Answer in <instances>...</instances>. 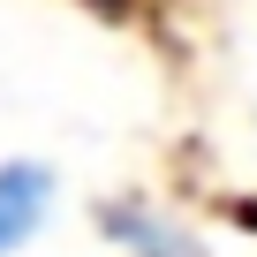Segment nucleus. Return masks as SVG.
I'll return each mask as SVG.
<instances>
[{"instance_id": "nucleus-1", "label": "nucleus", "mask_w": 257, "mask_h": 257, "mask_svg": "<svg viewBox=\"0 0 257 257\" xmlns=\"http://www.w3.org/2000/svg\"><path fill=\"white\" fill-rule=\"evenodd\" d=\"M46 219H53V167L8 159L0 167V257H16Z\"/></svg>"}, {"instance_id": "nucleus-2", "label": "nucleus", "mask_w": 257, "mask_h": 257, "mask_svg": "<svg viewBox=\"0 0 257 257\" xmlns=\"http://www.w3.org/2000/svg\"><path fill=\"white\" fill-rule=\"evenodd\" d=\"M106 227H113V242H121L128 257H197V242H189L174 219H159V212H113Z\"/></svg>"}]
</instances>
